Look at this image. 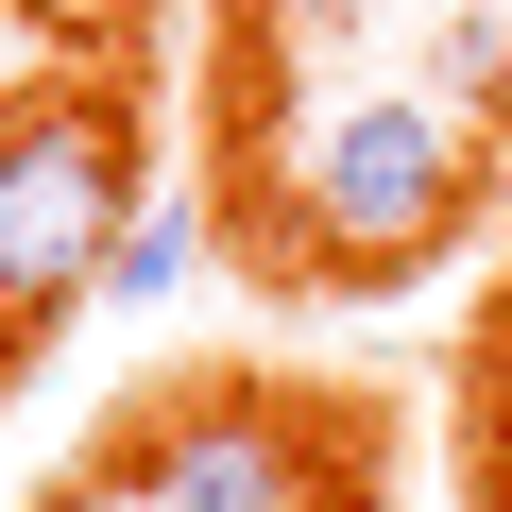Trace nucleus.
Wrapping results in <instances>:
<instances>
[{
	"label": "nucleus",
	"instance_id": "4",
	"mask_svg": "<svg viewBox=\"0 0 512 512\" xmlns=\"http://www.w3.org/2000/svg\"><path fill=\"white\" fill-rule=\"evenodd\" d=\"M205 274V205H171V188H137V222H120V274L103 291H137V308H171Z\"/></svg>",
	"mask_w": 512,
	"mask_h": 512
},
{
	"label": "nucleus",
	"instance_id": "3",
	"mask_svg": "<svg viewBox=\"0 0 512 512\" xmlns=\"http://www.w3.org/2000/svg\"><path fill=\"white\" fill-rule=\"evenodd\" d=\"M154 495L171 512H308V444L256 410V393H188V410H154Z\"/></svg>",
	"mask_w": 512,
	"mask_h": 512
},
{
	"label": "nucleus",
	"instance_id": "2",
	"mask_svg": "<svg viewBox=\"0 0 512 512\" xmlns=\"http://www.w3.org/2000/svg\"><path fill=\"white\" fill-rule=\"evenodd\" d=\"M461 205H478V137H461V103H410V86L308 120V154H291V239L325 274H410L461 239Z\"/></svg>",
	"mask_w": 512,
	"mask_h": 512
},
{
	"label": "nucleus",
	"instance_id": "1",
	"mask_svg": "<svg viewBox=\"0 0 512 512\" xmlns=\"http://www.w3.org/2000/svg\"><path fill=\"white\" fill-rule=\"evenodd\" d=\"M120 222H137V120L120 86H18L0 103V359L52 342L103 274H120Z\"/></svg>",
	"mask_w": 512,
	"mask_h": 512
},
{
	"label": "nucleus",
	"instance_id": "6",
	"mask_svg": "<svg viewBox=\"0 0 512 512\" xmlns=\"http://www.w3.org/2000/svg\"><path fill=\"white\" fill-rule=\"evenodd\" d=\"M35 18H52L69 52H103V35H120V0H35Z\"/></svg>",
	"mask_w": 512,
	"mask_h": 512
},
{
	"label": "nucleus",
	"instance_id": "5",
	"mask_svg": "<svg viewBox=\"0 0 512 512\" xmlns=\"http://www.w3.org/2000/svg\"><path fill=\"white\" fill-rule=\"evenodd\" d=\"M35 512H171V495H154V461H86V478H52Z\"/></svg>",
	"mask_w": 512,
	"mask_h": 512
}]
</instances>
